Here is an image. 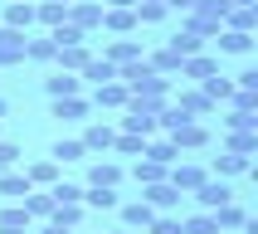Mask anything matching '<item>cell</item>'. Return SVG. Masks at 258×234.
Segmentation results:
<instances>
[{"instance_id":"cell-55","label":"cell","mask_w":258,"mask_h":234,"mask_svg":"<svg viewBox=\"0 0 258 234\" xmlns=\"http://www.w3.org/2000/svg\"><path fill=\"white\" fill-rule=\"evenodd\" d=\"M215 234H224V229H215Z\"/></svg>"},{"instance_id":"cell-3","label":"cell","mask_w":258,"mask_h":234,"mask_svg":"<svg viewBox=\"0 0 258 234\" xmlns=\"http://www.w3.org/2000/svg\"><path fill=\"white\" fill-rule=\"evenodd\" d=\"M205 176H210V166H200V161H171V166H166V181H171L180 195H190Z\"/></svg>"},{"instance_id":"cell-34","label":"cell","mask_w":258,"mask_h":234,"mask_svg":"<svg viewBox=\"0 0 258 234\" xmlns=\"http://www.w3.org/2000/svg\"><path fill=\"white\" fill-rule=\"evenodd\" d=\"M200 93H205L210 102H229V98H234V83L224 78V73H210V78L200 83Z\"/></svg>"},{"instance_id":"cell-33","label":"cell","mask_w":258,"mask_h":234,"mask_svg":"<svg viewBox=\"0 0 258 234\" xmlns=\"http://www.w3.org/2000/svg\"><path fill=\"white\" fill-rule=\"evenodd\" d=\"M29 186H54V181H58V161L54 156H44V161H29Z\"/></svg>"},{"instance_id":"cell-31","label":"cell","mask_w":258,"mask_h":234,"mask_svg":"<svg viewBox=\"0 0 258 234\" xmlns=\"http://www.w3.org/2000/svg\"><path fill=\"white\" fill-rule=\"evenodd\" d=\"M54 34H39V39H25V58L29 64H54Z\"/></svg>"},{"instance_id":"cell-17","label":"cell","mask_w":258,"mask_h":234,"mask_svg":"<svg viewBox=\"0 0 258 234\" xmlns=\"http://www.w3.org/2000/svg\"><path fill=\"white\" fill-rule=\"evenodd\" d=\"M117 205H122L117 186H83V210H117Z\"/></svg>"},{"instance_id":"cell-51","label":"cell","mask_w":258,"mask_h":234,"mask_svg":"<svg viewBox=\"0 0 258 234\" xmlns=\"http://www.w3.org/2000/svg\"><path fill=\"white\" fill-rule=\"evenodd\" d=\"M0 234H29V229H0Z\"/></svg>"},{"instance_id":"cell-9","label":"cell","mask_w":258,"mask_h":234,"mask_svg":"<svg viewBox=\"0 0 258 234\" xmlns=\"http://www.w3.org/2000/svg\"><path fill=\"white\" fill-rule=\"evenodd\" d=\"M171 102H175V107H180V112H185V117H200V122H205V117H210V112H215V102L205 98L200 88H180V93H175Z\"/></svg>"},{"instance_id":"cell-48","label":"cell","mask_w":258,"mask_h":234,"mask_svg":"<svg viewBox=\"0 0 258 234\" xmlns=\"http://www.w3.org/2000/svg\"><path fill=\"white\" fill-rule=\"evenodd\" d=\"M166 10H175V15H185V10H195V0H166Z\"/></svg>"},{"instance_id":"cell-54","label":"cell","mask_w":258,"mask_h":234,"mask_svg":"<svg viewBox=\"0 0 258 234\" xmlns=\"http://www.w3.org/2000/svg\"><path fill=\"white\" fill-rule=\"evenodd\" d=\"M58 5H73V0H58Z\"/></svg>"},{"instance_id":"cell-20","label":"cell","mask_w":258,"mask_h":234,"mask_svg":"<svg viewBox=\"0 0 258 234\" xmlns=\"http://www.w3.org/2000/svg\"><path fill=\"white\" fill-rule=\"evenodd\" d=\"M49 102H54V117H58V122H83L88 107H93V102L78 98V93H73V98H49Z\"/></svg>"},{"instance_id":"cell-23","label":"cell","mask_w":258,"mask_h":234,"mask_svg":"<svg viewBox=\"0 0 258 234\" xmlns=\"http://www.w3.org/2000/svg\"><path fill=\"white\" fill-rule=\"evenodd\" d=\"M224 151H234V156H253V151H258V132L253 127H234L229 137H224Z\"/></svg>"},{"instance_id":"cell-50","label":"cell","mask_w":258,"mask_h":234,"mask_svg":"<svg viewBox=\"0 0 258 234\" xmlns=\"http://www.w3.org/2000/svg\"><path fill=\"white\" fill-rule=\"evenodd\" d=\"M229 5H258V0H229Z\"/></svg>"},{"instance_id":"cell-27","label":"cell","mask_w":258,"mask_h":234,"mask_svg":"<svg viewBox=\"0 0 258 234\" xmlns=\"http://www.w3.org/2000/svg\"><path fill=\"white\" fill-rule=\"evenodd\" d=\"M142 58H146V69L166 73V78H171V73H180V54H175L171 44H166V49H151V54H142Z\"/></svg>"},{"instance_id":"cell-7","label":"cell","mask_w":258,"mask_h":234,"mask_svg":"<svg viewBox=\"0 0 258 234\" xmlns=\"http://www.w3.org/2000/svg\"><path fill=\"white\" fill-rule=\"evenodd\" d=\"M88 58H93V44H88V39H78V44H58V49H54V64H58L63 73H78Z\"/></svg>"},{"instance_id":"cell-15","label":"cell","mask_w":258,"mask_h":234,"mask_svg":"<svg viewBox=\"0 0 258 234\" xmlns=\"http://www.w3.org/2000/svg\"><path fill=\"white\" fill-rule=\"evenodd\" d=\"M112 137H117V127H107V122H93V127H88L78 142H83L88 156H98V151H112Z\"/></svg>"},{"instance_id":"cell-24","label":"cell","mask_w":258,"mask_h":234,"mask_svg":"<svg viewBox=\"0 0 258 234\" xmlns=\"http://www.w3.org/2000/svg\"><path fill=\"white\" fill-rule=\"evenodd\" d=\"M88 186H122V166H117V161H93V166H88Z\"/></svg>"},{"instance_id":"cell-42","label":"cell","mask_w":258,"mask_h":234,"mask_svg":"<svg viewBox=\"0 0 258 234\" xmlns=\"http://www.w3.org/2000/svg\"><path fill=\"white\" fill-rule=\"evenodd\" d=\"M146 234H180V215H175V210H161V215L146 224Z\"/></svg>"},{"instance_id":"cell-43","label":"cell","mask_w":258,"mask_h":234,"mask_svg":"<svg viewBox=\"0 0 258 234\" xmlns=\"http://www.w3.org/2000/svg\"><path fill=\"white\" fill-rule=\"evenodd\" d=\"M49 195H54V205H58V200H83V186H73V181H54Z\"/></svg>"},{"instance_id":"cell-13","label":"cell","mask_w":258,"mask_h":234,"mask_svg":"<svg viewBox=\"0 0 258 234\" xmlns=\"http://www.w3.org/2000/svg\"><path fill=\"white\" fill-rule=\"evenodd\" d=\"M0 25L25 29V34H29V25H34V0H10V5L0 10Z\"/></svg>"},{"instance_id":"cell-8","label":"cell","mask_w":258,"mask_h":234,"mask_svg":"<svg viewBox=\"0 0 258 234\" xmlns=\"http://www.w3.org/2000/svg\"><path fill=\"white\" fill-rule=\"evenodd\" d=\"M142 200L161 215V210H175V205H180V190H175L171 181H151V186H142Z\"/></svg>"},{"instance_id":"cell-6","label":"cell","mask_w":258,"mask_h":234,"mask_svg":"<svg viewBox=\"0 0 258 234\" xmlns=\"http://www.w3.org/2000/svg\"><path fill=\"white\" fill-rule=\"evenodd\" d=\"M25 29H10L0 25V69H10V64H25Z\"/></svg>"},{"instance_id":"cell-46","label":"cell","mask_w":258,"mask_h":234,"mask_svg":"<svg viewBox=\"0 0 258 234\" xmlns=\"http://www.w3.org/2000/svg\"><path fill=\"white\" fill-rule=\"evenodd\" d=\"M234 88H253V93H258V69H244L239 78H234Z\"/></svg>"},{"instance_id":"cell-53","label":"cell","mask_w":258,"mask_h":234,"mask_svg":"<svg viewBox=\"0 0 258 234\" xmlns=\"http://www.w3.org/2000/svg\"><path fill=\"white\" fill-rule=\"evenodd\" d=\"M0 122H5V102H0Z\"/></svg>"},{"instance_id":"cell-41","label":"cell","mask_w":258,"mask_h":234,"mask_svg":"<svg viewBox=\"0 0 258 234\" xmlns=\"http://www.w3.org/2000/svg\"><path fill=\"white\" fill-rule=\"evenodd\" d=\"M171 49L180 58H190V54H200V49H205V39H200V34H190V29H175V34H171Z\"/></svg>"},{"instance_id":"cell-1","label":"cell","mask_w":258,"mask_h":234,"mask_svg":"<svg viewBox=\"0 0 258 234\" xmlns=\"http://www.w3.org/2000/svg\"><path fill=\"white\" fill-rule=\"evenodd\" d=\"M117 78L127 83V93L132 98H171V78L166 73H156V69H146V58H137V64H122L117 69Z\"/></svg>"},{"instance_id":"cell-30","label":"cell","mask_w":258,"mask_h":234,"mask_svg":"<svg viewBox=\"0 0 258 234\" xmlns=\"http://www.w3.org/2000/svg\"><path fill=\"white\" fill-rule=\"evenodd\" d=\"M78 78H83V83H107V78H117V69H112L102 54H93L83 69H78Z\"/></svg>"},{"instance_id":"cell-38","label":"cell","mask_w":258,"mask_h":234,"mask_svg":"<svg viewBox=\"0 0 258 234\" xmlns=\"http://www.w3.org/2000/svg\"><path fill=\"white\" fill-rule=\"evenodd\" d=\"M132 10H137V25H156V20H166V0H137V5H132Z\"/></svg>"},{"instance_id":"cell-49","label":"cell","mask_w":258,"mask_h":234,"mask_svg":"<svg viewBox=\"0 0 258 234\" xmlns=\"http://www.w3.org/2000/svg\"><path fill=\"white\" fill-rule=\"evenodd\" d=\"M102 5H137V0H102Z\"/></svg>"},{"instance_id":"cell-11","label":"cell","mask_w":258,"mask_h":234,"mask_svg":"<svg viewBox=\"0 0 258 234\" xmlns=\"http://www.w3.org/2000/svg\"><path fill=\"white\" fill-rule=\"evenodd\" d=\"M102 29L132 34V29H137V10H132V5H102Z\"/></svg>"},{"instance_id":"cell-4","label":"cell","mask_w":258,"mask_h":234,"mask_svg":"<svg viewBox=\"0 0 258 234\" xmlns=\"http://www.w3.org/2000/svg\"><path fill=\"white\" fill-rule=\"evenodd\" d=\"M190 195H195V205H200V210H219L224 200H234V186H229V181H219V176H205Z\"/></svg>"},{"instance_id":"cell-18","label":"cell","mask_w":258,"mask_h":234,"mask_svg":"<svg viewBox=\"0 0 258 234\" xmlns=\"http://www.w3.org/2000/svg\"><path fill=\"white\" fill-rule=\"evenodd\" d=\"M215 44H219V54H248V49H253V34H244V29H229V25H219Z\"/></svg>"},{"instance_id":"cell-21","label":"cell","mask_w":258,"mask_h":234,"mask_svg":"<svg viewBox=\"0 0 258 234\" xmlns=\"http://www.w3.org/2000/svg\"><path fill=\"white\" fill-rule=\"evenodd\" d=\"M44 93H49V98H73V93H83V78L58 69L54 78H44Z\"/></svg>"},{"instance_id":"cell-19","label":"cell","mask_w":258,"mask_h":234,"mask_svg":"<svg viewBox=\"0 0 258 234\" xmlns=\"http://www.w3.org/2000/svg\"><path fill=\"white\" fill-rule=\"evenodd\" d=\"M248 166H253V156H234V151H219V156H215V166H210V176L229 181V176H244Z\"/></svg>"},{"instance_id":"cell-29","label":"cell","mask_w":258,"mask_h":234,"mask_svg":"<svg viewBox=\"0 0 258 234\" xmlns=\"http://www.w3.org/2000/svg\"><path fill=\"white\" fill-rule=\"evenodd\" d=\"M20 205H25L29 219H49V215H54V195H49V190H29Z\"/></svg>"},{"instance_id":"cell-12","label":"cell","mask_w":258,"mask_h":234,"mask_svg":"<svg viewBox=\"0 0 258 234\" xmlns=\"http://www.w3.org/2000/svg\"><path fill=\"white\" fill-rule=\"evenodd\" d=\"M210 73H219V58H210L205 49L190 54V58H180V78H190V83H205Z\"/></svg>"},{"instance_id":"cell-26","label":"cell","mask_w":258,"mask_h":234,"mask_svg":"<svg viewBox=\"0 0 258 234\" xmlns=\"http://www.w3.org/2000/svg\"><path fill=\"white\" fill-rule=\"evenodd\" d=\"M29 190H34V186H29L25 171H0V195H5V200H25Z\"/></svg>"},{"instance_id":"cell-44","label":"cell","mask_w":258,"mask_h":234,"mask_svg":"<svg viewBox=\"0 0 258 234\" xmlns=\"http://www.w3.org/2000/svg\"><path fill=\"white\" fill-rule=\"evenodd\" d=\"M20 156H25V151H20L15 142H0V171H15V166H20Z\"/></svg>"},{"instance_id":"cell-35","label":"cell","mask_w":258,"mask_h":234,"mask_svg":"<svg viewBox=\"0 0 258 234\" xmlns=\"http://www.w3.org/2000/svg\"><path fill=\"white\" fill-rule=\"evenodd\" d=\"M49 156H54L58 166H69V161H83L88 151H83V142H73V137H58V142L49 146Z\"/></svg>"},{"instance_id":"cell-28","label":"cell","mask_w":258,"mask_h":234,"mask_svg":"<svg viewBox=\"0 0 258 234\" xmlns=\"http://www.w3.org/2000/svg\"><path fill=\"white\" fill-rule=\"evenodd\" d=\"M224 25H229V29H244V34H253V25H258V5H229V10H224Z\"/></svg>"},{"instance_id":"cell-14","label":"cell","mask_w":258,"mask_h":234,"mask_svg":"<svg viewBox=\"0 0 258 234\" xmlns=\"http://www.w3.org/2000/svg\"><path fill=\"white\" fill-rule=\"evenodd\" d=\"M102 58H107L112 69L137 64V58H142V44H137V39H112V44H102Z\"/></svg>"},{"instance_id":"cell-2","label":"cell","mask_w":258,"mask_h":234,"mask_svg":"<svg viewBox=\"0 0 258 234\" xmlns=\"http://www.w3.org/2000/svg\"><path fill=\"white\" fill-rule=\"evenodd\" d=\"M166 137L175 142V151H205V146H210V127H205L200 117H185V122H175Z\"/></svg>"},{"instance_id":"cell-39","label":"cell","mask_w":258,"mask_h":234,"mask_svg":"<svg viewBox=\"0 0 258 234\" xmlns=\"http://www.w3.org/2000/svg\"><path fill=\"white\" fill-rule=\"evenodd\" d=\"M29 224H34V219L25 215V205H20V200H10L5 210H0V229H29Z\"/></svg>"},{"instance_id":"cell-52","label":"cell","mask_w":258,"mask_h":234,"mask_svg":"<svg viewBox=\"0 0 258 234\" xmlns=\"http://www.w3.org/2000/svg\"><path fill=\"white\" fill-rule=\"evenodd\" d=\"M112 234H137V229H112Z\"/></svg>"},{"instance_id":"cell-37","label":"cell","mask_w":258,"mask_h":234,"mask_svg":"<svg viewBox=\"0 0 258 234\" xmlns=\"http://www.w3.org/2000/svg\"><path fill=\"white\" fill-rule=\"evenodd\" d=\"M219 224H215V215L210 210H195V215H185L180 219V234H215Z\"/></svg>"},{"instance_id":"cell-10","label":"cell","mask_w":258,"mask_h":234,"mask_svg":"<svg viewBox=\"0 0 258 234\" xmlns=\"http://www.w3.org/2000/svg\"><path fill=\"white\" fill-rule=\"evenodd\" d=\"M93 107H127V83H122V78L93 83Z\"/></svg>"},{"instance_id":"cell-25","label":"cell","mask_w":258,"mask_h":234,"mask_svg":"<svg viewBox=\"0 0 258 234\" xmlns=\"http://www.w3.org/2000/svg\"><path fill=\"white\" fill-rule=\"evenodd\" d=\"M142 156L161 161V166H171V161H180V151H175V142H171V137H156V132H151V137H146V151H142Z\"/></svg>"},{"instance_id":"cell-47","label":"cell","mask_w":258,"mask_h":234,"mask_svg":"<svg viewBox=\"0 0 258 234\" xmlns=\"http://www.w3.org/2000/svg\"><path fill=\"white\" fill-rule=\"evenodd\" d=\"M39 234H73V229H69V224H58V219H44Z\"/></svg>"},{"instance_id":"cell-40","label":"cell","mask_w":258,"mask_h":234,"mask_svg":"<svg viewBox=\"0 0 258 234\" xmlns=\"http://www.w3.org/2000/svg\"><path fill=\"white\" fill-rule=\"evenodd\" d=\"M112 151H117V156H142V151H146V137H137V132H117V137H112Z\"/></svg>"},{"instance_id":"cell-5","label":"cell","mask_w":258,"mask_h":234,"mask_svg":"<svg viewBox=\"0 0 258 234\" xmlns=\"http://www.w3.org/2000/svg\"><path fill=\"white\" fill-rule=\"evenodd\" d=\"M63 20H69L73 29H83V34H93V29H102V5H93V0H73Z\"/></svg>"},{"instance_id":"cell-16","label":"cell","mask_w":258,"mask_h":234,"mask_svg":"<svg viewBox=\"0 0 258 234\" xmlns=\"http://www.w3.org/2000/svg\"><path fill=\"white\" fill-rule=\"evenodd\" d=\"M117 210H122V229H146V224L156 219V210H151L146 200H122Z\"/></svg>"},{"instance_id":"cell-45","label":"cell","mask_w":258,"mask_h":234,"mask_svg":"<svg viewBox=\"0 0 258 234\" xmlns=\"http://www.w3.org/2000/svg\"><path fill=\"white\" fill-rule=\"evenodd\" d=\"M234 127H258V117H253V112H239V107H229V117H224V132H234Z\"/></svg>"},{"instance_id":"cell-22","label":"cell","mask_w":258,"mask_h":234,"mask_svg":"<svg viewBox=\"0 0 258 234\" xmlns=\"http://www.w3.org/2000/svg\"><path fill=\"white\" fill-rule=\"evenodd\" d=\"M210 215H215L219 229H244V224H248V210H244L239 200H224L219 210H210Z\"/></svg>"},{"instance_id":"cell-36","label":"cell","mask_w":258,"mask_h":234,"mask_svg":"<svg viewBox=\"0 0 258 234\" xmlns=\"http://www.w3.org/2000/svg\"><path fill=\"white\" fill-rule=\"evenodd\" d=\"M132 176H137V186H151V181H166V166H161V161H151V156H137Z\"/></svg>"},{"instance_id":"cell-32","label":"cell","mask_w":258,"mask_h":234,"mask_svg":"<svg viewBox=\"0 0 258 234\" xmlns=\"http://www.w3.org/2000/svg\"><path fill=\"white\" fill-rule=\"evenodd\" d=\"M63 15H69V5H58V0H34V25H63Z\"/></svg>"}]
</instances>
